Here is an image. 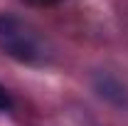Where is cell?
Returning <instances> with one entry per match:
<instances>
[{"instance_id": "6da1fadb", "label": "cell", "mask_w": 128, "mask_h": 126, "mask_svg": "<svg viewBox=\"0 0 128 126\" xmlns=\"http://www.w3.org/2000/svg\"><path fill=\"white\" fill-rule=\"evenodd\" d=\"M0 49L25 64H47L52 59V47L47 37L32 22L17 15H0Z\"/></svg>"}, {"instance_id": "3957f363", "label": "cell", "mask_w": 128, "mask_h": 126, "mask_svg": "<svg viewBox=\"0 0 128 126\" xmlns=\"http://www.w3.org/2000/svg\"><path fill=\"white\" fill-rule=\"evenodd\" d=\"M10 109H12V99L8 94V89L0 84V111H10Z\"/></svg>"}, {"instance_id": "277c9868", "label": "cell", "mask_w": 128, "mask_h": 126, "mask_svg": "<svg viewBox=\"0 0 128 126\" xmlns=\"http://www.w3.org/2000/svg\"><path fill=\"white\" fill-rule=\"evenodd\" d=\"M25 3L37 5V8H44V5H54V3H59V0H25Z\"/></svg>"}, {"instance_id": "7a4b0ae2", "label": "cell", "mask_w": 128, "mask_h": 126, "mask_svg": "<svg viewBox=\"0 0 128 126\" xmlns=\"http://www.w3.org/2000/svg\"><path fill=\"white\" fill-rule=\"evenodd\" d=\"M96 89H98L101 96L111 99L113 104H128L126 87H123L118 79H113L111 74H98V79H96Z\"/></svg>"}]
</instances>
